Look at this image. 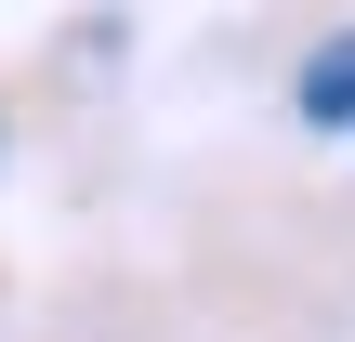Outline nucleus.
<instances>
[{
	"label": "nucleus",
	"mask_w": 355,
	"mask_h": 342,
	"mask_svg": "<svg viewBox=\"0 0 355 342\" xmlns=\"http://www.w3.org/2000/svg\"><path fill=\"white\" fill-rule=\"evenodd\" d=\"M303 119H329V132L355 119V40H329V53L303 66Z\"/></svg>",
	"instance_id": "f257e3e1"
}]
</instances>
